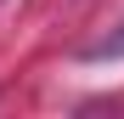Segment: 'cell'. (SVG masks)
Listing matches in <instances>:
<instances>
[{
    "label": "cell",
    "instance_id": "1",
    "mask_svg": "<svg viewBox=\"0 0 124 119\" xmlns=\"http://www.w3.org/2000/svg\"><path fill=\"white\" fill-rule=\"evenodd\" d=\"M90 57H124V23H118V28L107 34V40H101V46H96Z\"/></svg>",
    "mask_w": 124,
    "mask_h": 119
}]
</instances>
